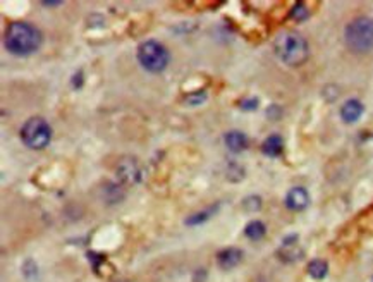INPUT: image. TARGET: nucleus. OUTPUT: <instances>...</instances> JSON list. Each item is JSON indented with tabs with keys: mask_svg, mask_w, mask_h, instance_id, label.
<instances>
[{
	"mask_svg": "<svg viewBox=\"0 0 373 282\" xmlns=\"http://www.w3.org/2000/svg\"><path fill=\"white\" fill-rule=\"evenodd\" d=\"M3 45L14 55H31L42 45V33L29 22L16 21L7 28Z\"/></svg>",
	"mask_w": 373,
	"mask_h": 282,
	"instance_id": "1",
	"label": "nucleus"
},
{
	"mask_svg": "<svg viewBox=\"0 0 373 282\" xmlns=\"http://www.w3.org/2000/svg\"><path fill=\"white\" fill-rule=\"evenodd\" d=\"M274 52L279 61L289 67H299L308 61L309 47L298 31H282L274 40Z\"/></svg>",
	"mask_w": 373,
	"mask_h": 282,
	"instance_id": "2",
	"label": "nucleus"
},
{
	"mask_svg": "<svg viewBox=\"0 0 373 282\" xmlns=\"http://www.w3.org/2000/svg\"><path fill=\"white\" fill-rule=\"evenodd\" d=\"M344 40L354 54H368L373 50V19L360 16L346 26Z\"/></svg>",
	"mask_w": 373,
	"mask_h": 282,
	"instance_id": "3",
	"label": "nucleus"
},
{
	"mask_svg": "<svg viewBox=\"0 0 373 282\" xmlns=\"http://www.w3.org/2000/svg\"><path fill=\"white\" fill-rule=\"evenodd\" d=\"M138 61L148 73H162L169 66L170 55L162 43L155 40H147L138 47Z\"/></svg>",
	"mask_w": 373,
	"mask_h": 282,
	"instance_id": "4",
	"label": "nucleus"
},
{
	"mask_svg": "<svg viewBox=\"0 0 373 282\" xmlns=\"http://www.w3.org/2000/svg\"><path fill=\"white\" fill-rule=\"evenodd\" d=\"M52 129L43 117H31L21 127V140L28 148L42 150L50 143Z\"/></svg>",
	"mask_w": 373,
	"mask_h": 282,
	"instance_id": "5",
	"label": "nucleus"
},
{
	"mask_svg": "<svg viewBox=\"0 0 373 282\" xmlns=\"http://www.w3.org/2000/svg\"><path fill=\"white\" fill-rule=\"evenodd\" d=\"M115 172H117V178L126 184H136L141 179L140 165L134 159H122L119 162Z\"/></svg>",
	"mask_w": 373,
	"mask_h": 282,
	"instance_id": "6",
	"label": "nucleus"
},
{
	"mask_svg": "<svg viewBox=\"0 0 373 282\" xmlns=\"http://www.w3.org/2000/svg\"><path fill=\"white\" fill-rule=\"evenodd\" d=\"M309 203V194L304 188H293L287 191L286 194V206L294 212H301L308 206Z\"/></svg>",
	"mask_w": 373,
	"mask_h": 282,
	"instance_id": "7",
	"label": "nucleus"
},
{
	"mask_svg": "<svg viewBox=\"0 0 373 282\" xmlns=\"http://www.w3.org/2000/svg\"><path fill=\"white\" fill-rule=\"evenodd\" d=\"M279 257L284 262H296L303 257V250L298 244V236H289L282 241V248L279 250Z\"/></svg>",
	"mask_w": 373,
	"mask_h": 282,
	"instance_id": "8",
	"label": "nucleus"
},
{
	"mask_svg": "<svg viewBox=\"0 0 373 282\" xmlns=\"http://www.w3.org/2000/svg\"><path fill=\"white\" fill-rule=\"evenodd\" d=\"M242 260V251L239 248H225L217 255V263L222 270H232Z\"/></svg>",
	"mask_w": 373,
	"mask_h": 282,
	"instance_id": "9",
	"label": "nucleus"
},
{
	"mask_svg": "<svg viewBox=\"0 0 373 282\" xmlns=\"http://www.w3.org/2000/svg\"><path fill=\"white\" fill-rule=\"evenodd\" d=\"M363 112H365L363 103L356 98H351V100L344 101V105L341 107V119L346 124H353V122L360 121Z\"/></svg>",
	"mask_w": 373,
	"mask_h": 282,
	"instance_id": "10",
	"label": "nucleus"
},
{
	"mask_svg": "<svg viewBox=\"0 0 373 282\" xmlns=\"http://www.w3.org/2000/svg\"><path fill=\"white\" fill-rule=\"evenodd\" d=\"M224 141H225V146L234 153H239L248 146V138L241 133V131H229V133L224 136Z\"/></svg>",
	"mask_w": 373,
	"mask_h": 282,
	"instance_id": "11",
	"label": "nucleus"
},
{
	"mask_svg": "<svg viewBox=\"0 0 373 282\" xmlns=\"http://www.w3.org/2000/svg\"><path fill=\"white\" fill-rule=\"evenodd\" d=\"M282 148H284V141L279 134H270L262 145V152L267 157H277L281 155Z\"/></svg>",
	"mask_w": 373,
	"mask_h": 282,
	"instance_id": "12",
	"label": "nucleus"
},
{
	"mask_svg": "<svg viewBox=\"0 0 373 282\" xmlns=\"http://www.w3.org/2000/svg\"><path fill=\"white\" fill-rule=\"evenodd\" d=\"M265 232H267V227H265V224L260 220H251L244 227L246 238L251 239V241H260V239L265 236Z\"/></svg>",
	"mask_w": 373,
	"mask_h": 282,
	"instance_id": "13",
	"label": "nucleus"
},
{
	"mask_svg": "<svg viewBox=\"0 0 373 282\" xmlns=\"http://www.w3.org/2000/svg\"><path fill=\"white\" fill-rule=\"evenodd\" d=\"M329 272V265H327L325 260H313L309 262L308 265V274L313 277V279H323Z\"/></svg>",
	"mask_w": 373,
	"mask_h": 282,
	"instance_id": "14",
	"label": "nucleus"
},
{
	"mask_svg": "<svg viewBox=\"0 0 373 282\" xmlns=\"http://www.w3.org/2000/svg\"><path fill=\"white\" fill-rule=\"evenodd\" d=\"M242 208L251 213L258 212V210L262 208V198L256 196V194H251V196L244 198V200H242Z\"/></svg>",
	"mask_w": 373,
	"mask_h": 282,
	"instance_id": "15",
	"label": "nucleus"
},
{
	"mask_svg": "<svg viewBox=\"0 0 373 282\" xmlns=\"http://www.w3.org/2000/svg\"><path fill=\"white\" fill-rule=\"evenodd\" d=\"M308 16H309V10L306 9L304 3H296V5L291 9V17L296 21H304V19H308Z\"/></svg>",
	"mask_w": 373,
	"mask_h": 282,
	"instance_id": "16",
	"label": "nucleus"
},
{
	"mask_svg": "<svg viewBox=\"0 0 373 282\" xmlns=\"http://www.w3.org/2000/svg\"><path fill=\"white\" fill-rule=\"evenodd\" d=\"M210 213H212V210H207V212L195 213V215H191V217H188V219H186V225H198V224H201V222L208 220V217H210Z\"/></svg>",
	"mask_w": 373,
	"mask_h": 282,
	"instance_id": "17",
	"label": "nucleus"
},
{
	"mask_svg": "<svg viewBox=\"0 0 373 282\" xmlns=\"http://www.w3.org/2000/svg\"><path fill=\"white\" fill-rule=\"evenodd\" d=\"M205 98H207V93L205 92H196V93H191V95L186 96V101L191 105H200L201 101H205Z\"/></svg>",
	"mask_w": 373,
	"mask_h": 282,
	"instance_id": "18",
	"label": "nucleus"
},
{
	"mask_svg": "<svg viewBox=\"0 0 373 282\" xmlns=\"http://www.w3.org/2000/svg\"><path fill=\"white\" fill-rule=\"evenodd\" d=\"M256 107H258V98H246L241 101L242 110H255Z\"/></svg>",
	"mask_w": 373,
	"mask_h": 282,
	"instance_id": "19",
	"label": "nucleus"
},
{
	"mask_svg": "<svg viewBox=\"0 0 373 282\" xmlns=\"http://www.w3.org/2000/svg\"><path fill=\"white\" fill-rule=\"evenodd\" d=\"M281 114H282V110L279 105H272V107H268V110H267V115L270 119H279L281 117Z\"/></svg>",
	"mask_w": 373,
	"mask_h": 282,
	"instance_id": "20",
	"label": "nucleus"
},
{
	"mask_svg": "<svg viewBox=\"0 0 373 282\" xmlns=\"http://www.w3.org/2000/svg\"><path fill=\"white\" fill-rule=\"evenodd\" d=\"M73 80H74V81H73V86H74V88H79V86L83 85V73L79 71L77 74H74Z\"/></svg>",
	"mask_w": 373,
	"mask_h": 282,
	"instance_id": "21",
	"label": "nucleus"
},
{
	"mask_svg": "<svg viewBox=\"0 0 373 282\" xmlns=\"http://www.w3.org/2000/svg\"><path fill=\"white\" fill-rule=\"evenodd\" d=\"M61 2H43V5H47V7H54V5H59Z\"/></svg>",
	"mask_w": 373,
	"mask_h": 282,
	"instance_id": "22",
	"label": "nucleus"
}]
</instances>
